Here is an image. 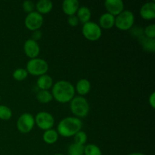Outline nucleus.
<instances>
[{"mask_svg": "<svg viewBox=\"0 0 155 155\" xmlns=\"http://www.w3.org/2000/svg\"><path fill=\"white\" fill-rule=\"evenodd\" d=\"M42 139L46 144L52 145V144L55 143L58 139V133L53 129L45 130L42 136Z\"/></svg>", "mask_w": 155, "mask_h": 155, "instance_id": "obj_19", "label": "nucleus"}, {"mask_svg": "<svg viewBox=\"0 0 155 155\" xmlns=\"http://www.w3.org/2000/svg\"><path fill=\"white\" fill-rule=\"evenodd\" d=\"M35 125L34 117L30 113H24L21 114L17 121V128L18 131L24 134L29 133Z\"/></svg>", "mask_w": 155, "mask_h": 155, "instance_id": "obj_7", "label": "nucleus"}, {"mask_svg": "<svg viewBox=\"0 0 155 155\" xmlns=\"http://www.w3.org/2000/svg\"><path fill=\"white\" fill-rule=\"evenodd\" d=\"M135 22L134 14L129 10H124L115 17L114 26L120 30H129L133 27Z\"/></svg>", "mask_w": 155, "mask_h": 155, "instance_id": "obj_5", "label": "nucleus"}, {"mask_svg": "<svg viewBox=\"0 0 155 155\" xmlns=\"http://www.w3.org/2000/svg\"><path fill=\"white\" fill-rule=\"evenodd\" d=\"M128 155H145V154H142V153H139V152H134V153H131V154Z\"/></svg>", "mask_w": 155, "mask_h": 155, "instance_id": "obj_32", "label": "nucleus"}, {"mask_svg": "<svg viewBox=\"0 0 155 155\" xmlns=\"http://www.w3.org/2000/svg\"><path fill=\"white\" fill-rule=\"evenodd\" d=\"M0 101H1V97H0Z\"/></svg>", "mask_w": 155, "mask_h": 155, "instance_id": "obj_34", "label": "nucleus"}, {"mask_svg": "<svg viewBox=\"0 0 155 155\" xmlns=\"http://www.w3.org/2000/svg\"><path fill=\"white\" fill-rule=\"evenodd\" d=\"M82 33L84 37L89 41H96L101 38L102 30L98 24L89 21L83 24Z\"/></svg>", "mask_w": 155, "mask_h": 155, "instance_id": "obj_6", "label": "nucleus"}, {"mask_svg": "<svg viewBox=\"0 0 155 155\" xmlns=\"http://www.w3.org/2000/svg\"><path fill=\"white\" fill-rule=\"evenodd\" d=\"M74 142L80 145H84L87 141V135L84 131H79L78 133L74 135Z\"/></svg>", "mask_w": 155, "mask_h": 155, "instance_id": "obj_26", "label": "nucleus"}, {"mask_svg": "<svg viewBox=\"0 0 155 155\" xmlns=\"http://www.w3.org/2000/svg\"><path fill=\"white\" fill-rule=\"evenodd\" d=\"M115 17L109 13H104L99 18V27L103 29H110L114 26Z\"/></svg>", "mask_w": 155, "mask_h": 155, "instance_id": "obj_14", "label": "nucleus"}, {"mask_svg": "<svg viewBox=\"0 0 155 155\" xmlns=\"http://www.w3.org/2000/svg\"><path fill=\"white\" fill-rule=\"evenodd\" d=\"M71 110L77 118L86 117L89 112V104L83 96H74L71 101Z\"/></svg>", "mask_w": 155, "mask_h": 155, "instance_id": "obj_3", "label": "nucleus"}, {"mask_svg": "<svg viewBox=\"0 0 155 155\" xmlns=\"http://www.w3.org/2000/svg\"><path fill=\"white\" fill-rule=\"evenodd\" d=\"M80 8V2L77 0H64L62 2V10L68 16L75 15Z\"/></svg>", "mask_w": 155, "mask_h": 155, "instance_id": "obj_13", "label": "nucleus"}, {"mask_svg": "<svg viewBox=\"0 0 155 155\" xmlns=\"http://www.w3.org/2000/svg\"><path fill=\"white\" fill-rule=\"evenodd\" d=\"M42 33L40 30H36V31H33V34H32L31 39H33V40L37 42L38 40H39V39L42 38Z\"/></svg>", "mask_w": 155, "mask_h": 155, "instance_id": "obj_30", "label": "nucleus"}, {"mask_svg": "<svg viewBox=\"0 0 155 155\" xmlns=\"http://www.w3.org/2000/svg\"><path fill=\"white\" fill-rule=\"evenodd\" d=\"M84 145L74 142L68 148V155H84Z\"/></svg>", "mask_w": 155, "mask_h": 155, "instance_id": "obj_22", "label": "nucleus"}, {"mask_svg": "<svg viewBox=\"0 0 155 155\" xmlns=\"http://www.w3.org/2000/svg\"><path fill=\"white\" fill-rule=\"evenodd\" d=\"M28 76V72L24 68H18L13 72V78L17 81H23Z\"/></svg>", "mask_w": 155, "mask_h": 155, "instance_id": "obj_24", "label": "nucleus"}, {"mask_svg": "<svg viewBox=\"0 0 155 155\" xmlns=\"http://www.w3.org/2000/svg\"><path fill=\"white\" fill-rule=\"evenodd\" d=\"M68 23L70 26L71 27H77L79 24L80 21L77 18V15H71V16H68Z\"/></svg>", "mask_w": 155, "mask_h": 155, "instance_id": "obj_29", "label": "nucleus"}, {"mask_svg": "<svg viewBox=\"0 0 155 155\" xmlns=\"http://www.w3.org/2000/svg\"><path fill=\"white\" fill-rule=\"evenodd\" d=\"M104 7L108 12L107 13L115 17L124 10V3L122 0H106L104 2Z\"/></svg>", "mask_w": 155, "mask_h": 155, "instance_id": "obj_11", "label": "nucleus"}, {"mask_svg": "<svg viewBox=\"0 0 155 155\" xmlns=\"http://www.w3.org/2000/svg\"><path fill=\"white\" fill-rule=\"evenodd\" d=\"M74 85L66 80H60L52 86L53 98L59 103L70 102L75 95Z\"/></svg>", "mask_w": 155, "mask_h": 155, "instance_id": "obj_1", "label": "nucleus"}, {"mask_svg": "<svg viewBox=\"0 0 155 155\" xmlns=\"http://www.w3.org/2000/svg\"><path fill=\"white\" fill-rule=\"evenodd\" d=\"M35 5L36 12L42 15L48 14L53 8V3L50 0H39Z\"/></svg>", "mask_w": 155, "mask_h": 155, "instance_id": "obj_15", "label": "nucleus"}, {"mask_svg": "<svg viewBox=\"0 0 155 155\" xmlns=\"http://www.w3.org/2000/svg\"><path fill=\"white\" fill-rule=\"evenodd\" d=\"M22 7L26 13L30 14L31 12H34V9L36 8V5H35V3L33 1L27 0V1H24L23 2Z\"/></svg>", "mask_w": 155, "mask_h": 155, "instance_id": "obj_27", "label": "nucleus"}, {"mask_svg": "<svg viewBox=\"0 0 155 155\" xmlns=\"http://www.w3.org/2000/svg\"><path fill=\"white\" fill-rule=\"evenodd\" d=\"M36 85L40 90H48L53 86V80L48 74L40 76L36 81Z\"/></svg>", "mask_w": 155, "mask_h": 155, "instance_id": "obj_16", "label": "nucleus"}, {"mask_svg": "<svg viewBox=\"0 0 155 155\" xmlns=\"http://www.w3.org/2000/svg\"><path fill=\"white\" fill-rule=\"evenodd\" d=\"M140 15L143 19L151 21L155 18V3L154 2H148L145 3L140 8Z\"/></svg>", "mask_w": 155, "mask_h": 155, "instance_id": "obj_12", "label": "nucleus"}, {"mask_svg": "<svg viewBox=\"0 0 155 155\" xmlns=\"http://www.w3.org/2000/svg\"><path fill=\"white\" fill-rule=\"evenodd\" d=\"M101 151L98 146L94 144H89L84 148V155H101Z\"/></svg>", "mask_w": 155, "mask_h": 155, "instance_id": "obj_23", "label": "nucleus"}, {"mask_svg": "<svg viewBox=\"0 0 155 155\" xmlns=\"http://www.w3.org/2000/svg\"><path fill=\"white\" fill-rule=\"evenodd\" d=\"M144 36H146L149 39H154L155 38V25L151 24L145 27L144 30Z\"/></svg>", "mask_w": 155, "mask_h": 155, "instance_id": "obj_28", "label": "nucleus"}, {"mask_svg": "<svg viewBox=\"0 0 155 155\" xmlns=\"http://www.w3.org/2000/svg\"><path fill=\"white\" fill-rule=\"evenodd\" d=\"M54 155H63L62 154H58H58H54Z\"/></svg>", "mask_w": 155, "mask_h": 155, "instance_id": "obj_33", "label": "nucleus"}, {"mask_svg": "<svg viewBox=\"0 0 155 155\" xmlns=\"http://www.w3.org/2000/svg\"><path fill=\"white\" fill-rule=\"evenodd\" d=\"M139 43L142 45V48L148 51L154 52L155 51V39H149L144 35L139 37Z\"/></svg>", "mask_w": 155, "mask_h": 155, "instance_id": "obj_20", "label": "nucleus"}, {"mask_svg": "<svg viewBox=\"0 0 155 155\" xmlns=\"http://www.w3.org/2000/svg\"><path fill=\"white\" fill-rule=\"evenodd\" d=\"M36 99L42 104H48L53 99V96L48 90H40L36 94Z\"/></svg>", "mask_w": 155, "mask_h": 155, "instance_id": "obj_21", "label": "nucleus"}, {"mask_svg": "<svg viewBox=\"0 0 155 155\" xmlns=\"http://www.w3.org/2000/svg\"><path fill=\"white\" fill-rule=\"evenodd\" d=\"M12 117V111L10 107L5 105H0V120H8Z\"/></svg>", "mask_w": 155, "mask_h": 155, "instance_id": "obj_25", "label": "nucleus"}, {"mask_svg": "<svg viewBox=\"0 0 155 155\" xmlns=\"http://www.w3.org/2000/svg\"><path fill=\"white\" fill-rule=\"evenodd\" d=\"M24 50L26 55L30 59L36 58L40 52V47L37 42L32 39H29L24 42Z\"/></svg>", "mask_w": 155, "mask_h": 155, "instance_id": "obj_10", "label": "nucleus"}, {"mask_svg": "<svg viewBox=\"0 0 155 155\" xmlns=\"http://www.w3.org/2000/svg\"><path fill=\"white\" fill-rule=\"evenodd\" d=\"M91 89V83L87 79H80L77 83L75 91L80 95H85L89 92Z\"/></svg>", "mask_w": 155, "mask_h": 155, "instance_id": "obj_17", "label": "nucleus"}, {"mask_svg": "<svg viewBox=\"0 0 155 155\" xmlns=\"http://www.w3.org/2000/svg\"><path fill=\"white\" fill-rule=\"evenodd\" d=\"M35 124L42 130L52 129L54 124V119L52 115L46 111L39 112L35 117Z\"/></svg>", "mask_w": 155, "mask_h": 155, "instance_id": "obj_8", "label": "nucleus"}, {"mask_svg": "<svg viewBox=\"0 0 155 155\" xmlns=\"http://www.w3.org/2000/svg\"><path fill=\"white\" fill-rule=\"evenodd\" d=\"M27 71L28 74L33 76H40L46 74L47 71H48V64L42 58H33L28 61L27 64Z\"/></svg>", "mask_w": 155, "mask_h": 155, "instance_id": "obj_4", "label": "nucleus"}, {"mask_svg": "<svg viewBox=\"0 0 155 155\" xmlns=\"http://www.w3.org/2000/svg\"><path fill=\"white\" fill-rule=\"evenodd\" d=\"M82 127L83 123L81 120L76 117H68L59 122L57 127V132L58 135L63 137H71L80 131Z\"/></svg>", "mask_w": 155, "mask_h": 155, "instance_id": "obj_2", "label": "nucleus"}, {"mask_svg": "<svg viewBox=\"0 0 155 155\" xmlns=\"http://www.w3.org/2000/svg\"><path fill=\"white\" fill-rule=\"evenodd\" d=\"M148 101H149V104L151 105V107H152V108H154L155 107V93H154V92H153L150 95Z\"/></svg>", "mask_w": 155, "mask_h": 155, "instance_id": "obj_31", "label": "nucleus"}, {"mask_svg": "<svg viewBox=\"0 0 155 155\" xmlns=\"http://www.w3.org/2000/svg\"><path fill=\"white\" fill-rule=\"evenodd\" d=\"M43 17L42 15L38 13L37 12H33L30 14H27V17L24 20L25 27L31 31L39 30L43 24Z\"/></svg>", "mask_w": 155, "mask_h": 155, "instance_id": "obj_9", "label": "nucleus"}, {"mask_svg": "<svg viewBox=\"0 0 155 155\" xmlns=\"http://www.w3.org/2000/svg\"><path fill=\"white\" fill-rule=\"evenodd\" d=\"M91 16H92V13H91L90 9L86 6H81L79 8L77 12V17L79 19V21L83 23V24L89 22Z\"/></svg>", "mask_w": 155, "mask_h": 155, "instance_id": "obj_18", "label": "nucleus"}]
</instances>
